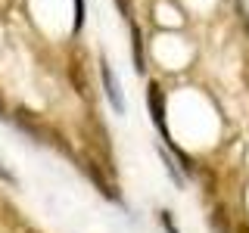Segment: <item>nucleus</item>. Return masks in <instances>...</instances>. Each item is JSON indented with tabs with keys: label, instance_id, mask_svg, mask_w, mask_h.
<instances>
[{
	"label": "nucleus",
	"instance_id": "obj_1",
	"mask_svg": "<svg viewBox=\"0 0 249 233\" xmlns=\"http://www.w3.org/2000/svg\"><path fill=\"white\" fill-rule=\"evenodd\" d=\"M146 106H150V118L159 128L162 140L171 146V134H168V124H165V93H162V87L156 81H150V87H146Z\"/></svg>",
	"mask_w": 249,
	"mask_h": 233
},
{
	"label": "nucleus",
	"instance_id": "obj_2",
	"mask_svg": "<svg viewBox=\"0 0 249 233\" xmlns=\"http://www.w3.org/2000/svg\"><path fill=\"white\" fill-rule=\"evenodd\" d=\"M100 78H103V90H106V100L112 103L115 112H124V93H122V84H119V78H115V68L109 66V59L103 56L100 59Z\"/></svg>",
	"mask_w": 249,
	"mask_h": 233
},
{
	"label": "nucleus",
	"instance_id": "obj_3",
	"mask_svg": "<svg viewBox=\"0 0 249 233\" xmlns=\"http://www.w3.org/2000/svg\"><path fill=\"white\" fill-rule=\"evenodd\" d=\"M69 72H72V84H75V90L81 93L84 100H90L93 103V93H90V81H88V75H84V68H81V62H72V68H69Z\"/></svg>",
	"mask_w": 249,
	"mask_h": 233
},
{
	"label": "nucleus",
	"instance_id": "obj_4",
	"mask_svg": "<svg viewBox=\"0 0 249 233\" xmlns=\"http://www.w3.org/2000/svg\"><path fill=\"white\" fill-rule=\"evenodd\" d=\"M84 168H88V174L93 177V183L100 186V193H103V196H109V199H119V193H115V186H112V183H109L106 177H103V171H100V165H97V162H88Z\"/></svg>",
	"mask_w": 249,
	"mask_h": 233
},
{
	"label": "nucleus",
	"instance_id": "obj_5",
	"mask_svg": "<svg viewBox=\"0 0 249 233\" xmlns=\"http://www.w3.org/2000/svg\"><path fill=\"white\" fill-rule=\"evenodd\" d=\"M131 25V47H134V68L137 72H143V41H140V28H137V22H128Z\"/></svg>",
	"mask_w": 249,
	"mask_h": 233
},
{
	"label": "nucleus",
	"instance_id": "obj_6",
	"mask_svg": "<svg viewBox=\"0 0 249 233\" xmlns=\"http://www.w3.org/2000/svg\"><path fill=\"white\" fill-rule=\"evenodd\" d=\"M212 227L218 233H231L228 230V215H224V208H215V215H212Z\"/></svg>",
	"mask_w": 249,
	"mask_h": 233
},
{
	"label": "nucleus",
	"instance_id": "obj_7",
	"mask_svg": "<svg viewBox=\"0 0 249 233\" xmlns=\"http://www.w3.org/2000/svg\"><path fill=\"white\" fill-rule=\"evenodd\" d=\"M84 10H88V6H84V0H75V22H72L75 31H81V25H84Z\"/></svg>",
	"mask_w": 249,
	"mask_h": 233
},
{
	"label": "nucleus",
	"instance_id": "obj_8",
	"mask_svg": "<svg viewBox=\"0 0 249 233\" xmlns=\"http://www.w3.org/2000/svg\"><path fill=\"white\" fill-rule=\"evenodd\" d=\"M159 217H162V227H165V233H178V227H175V221H171L168 212H162Z\"/></svg>",
	"mask_w": 249,
	"mask_h": 233
},
{
	"label": "nucleus",
	"instance_id": "obj_9",
	"mask_svg": "<svg viewBox=\"0 0 249 233\" xmlns=\"http://www.w3.org/2000/svg\"><path fill=\"white\" fill-rule=\"evenodd\" d=\"M162 159H165V168H168V174H171V177H175V183H181V174H178V168H175V162H171V159H168V155H165V152H162Z\"/></svg>",
	"mask_w": 249,
	"mask_h": 233
},
{
	"label": "nucleus",
	"instance_id": "obj_10",
	"mask_svg": "<svg viewBox=\"0 0 249 233\" xmlns=\"http://www.w3.org/2000/svg\"><path fill=\"white\" fill-rule=\"evenodd\" d=\"M119 10H122V16L131 22V10H128V0H119Z\"/></svg>",
	"mask_w": 249,
	"mask_h": 233
},
{
	"label": "nucleus",
	"instance_id": "obj_11",
	"mask_svg": "<svg viewBox=\"0 0 249 233\" xmlns=\"http://www.w3.org/2000/svg\"><path fill=\"white\" fill-rule=\"evenodd\" d=\"M0 177H3V181H6V183H16V177H13V174H10V171H6L3 165H0Z\"/></svg>",
	"mask_w": 249,
	"mask_h": 233
},
{
	"label": "nucleus",
	"instance_id": "obj_12",
	"mask_svg": "<svg viewBox=\"0 0 249 233\" xmlns=\"http://www.w3.org/2000/svg\"><path fill=\"white\" fill-rule=\"evenodd\" d=\"M237 233H249V224H240V227H237Z\"/></svg>",
	"mask_w": 249,
	"mask_h": 233
}]
</instances>
